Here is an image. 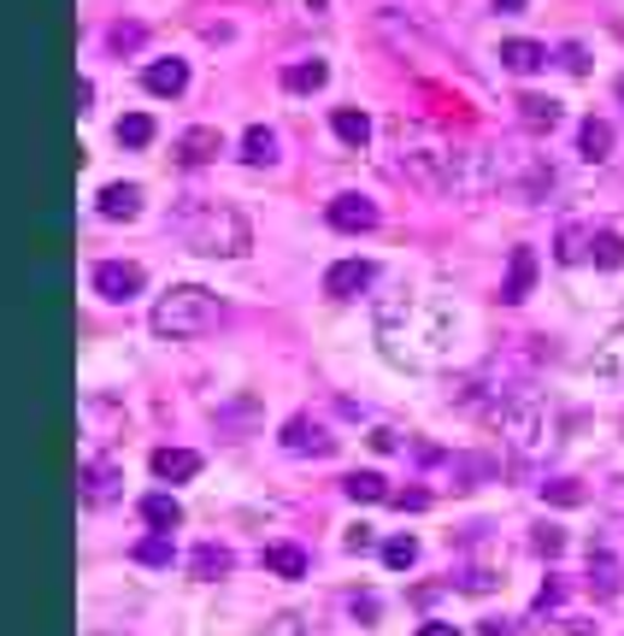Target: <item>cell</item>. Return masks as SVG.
<instances>
[{"label":"cell","mask_w":624,"mask_h":636,"mask_svg":"<svg viewBox=\"0 0 624 636\" xmlns=\"http://www.w3.org/2000/svg\"><path fill=\"white\" fill-rule=\"evenodd\" d=\"M460 330V313L437 295H395L377 307V342L406 371H430L448 359V342Z\"/></svg>","instance_id":"cell-1"},{"label":"cell","mask_w":624,"mask_h":636,"mask_svg":"<svg viewBox=\"0 0 624 636\" xmlns=\"http://www.w3.org/2000/svg\"><path fill=\"white\" fill-rule=\"evenodd\" d=\"M178 236L188 254H207V259H242L254 248V230L236 207H219V200H200V207L178 212Z\"/></svg>","instance_id":"cell-2"},{"label":"cell","mask_w":624,"mask_h":636,"mask_svg":"<svg viewBox=\"0 0 624 636\" xmlns=\"http://www.w3.org/2000/svg\"><path fill=\"white\" fill-rule=\"evenodd\" d=\"M219 295L212 289H200V283H171L166 295L154 301V337H200V330H212L219 325Z\"/></svg>","instance_id":"cell-3"},{"label":"cell","mask_w":624,"mask_h":636,"mask_svg":"<svg viewBox=\"0 0 624 636\" xmlns=\"http://www.w3.org/2000/svg\"><path fill=\"white\" fill-rule=\"evenodd\" d=\"M501 437L506 448H513V460H542L548 448H554V425H548V413H542V401L525 395V401H513V407L501 413Z\"/></svg>","instance_id":"cell-4"},{"label":"cell","mask_w":624,"mask_h":636,"mask_svg":"<svg viewBox=\"0 0 624 636\" xmlns=\"http://www.w3.org/2000/svg\"><path fill=\"white\" fill-rule=\"evenodd\" d=\"M448 171H454V148H442V142H430L425 130L401 124V178L418 183V189H442L448 195Z\"/></svg>","instance_id":"cell-5"},{"label":"cell","mask_w":624,"mask_h":636,"mask_svg":"<svg viewBox=\"0 0 624 636\" xmlns=\"http://www.w3.org/2000/svg\"><path fill=\"white\" fill-rule=\"evenodd\" d=\"M89 283H95V295H100V301H136L148 278H142L136 259H100V266L89 271Z\"/></svg>","instance_id":"cell-6"},{"label":"cell","mask_w":624,"mask_h":636,"mask_svg":"<svg viewBox=\"0 0 624 636\" xmlns=\"http://www.w3.org/2000/svg\"><path fill=\"white\" fill-rule=\"evenodd\" d=\"M77 496H83V507H107V501L124 496V472L112 466V460H89V466L77 472Z\"/></svg>","instance_id":"cell-7"},{"label":"cell","mask_w":624,"mask_h":636,"mask_svg":"<svg viewBox=\"0 0 624 636\" xmlns=\"http://www.w3.org/2000/svg\"><path fill=\"white\" fill-rule=\"evenodd\" d=\"M371 283H377V266H371V259H337V266L325 271V295H337V301L366 295Z\"/></svg>","instance_id":"cell-8"},{"label":"cell","mask_w":624,"mask_h":636,"mask_svg":"<svg viewBox=\"0 0 624 636\" xmlns=\"http://www.w3.org/2000/svg\"><path fill=\"white\" fill-rule=\"evenodd\" d=\"M330 224L347 230V236H359V230H377V207L366 195H337L330 200Z\"/></svg>","instance_id":"cell-9"},{"label":"cell","mask_w":624,"mask_h":636,"mask_svg":"<svg viewBox=\"0 0 624 636\" xmlns=\"http://www.w3.org/2000/svg\"><path fill=\"white\" fill-rule=\"evenodd\" d=\"M95 207H100V219L130 224V219L142 212V189H136V183H107V189L95 195Z\"/></svg>","instance_id":"cell-10"},{"label":"cell","mask_w":624,"mask_h":636,"mask_svg":"<svg viewBox=\"0 0 624 636\" xmlns=\"http://www.w3.org/2000/svg\"><path fill=\"white\" fill-rule=\"evenodd\" d=\"M224 154V136L212 124H195V130H183L178 136V159L183 166H207V159H219Z\"/></svg>","instance_id":"cell-11"},{"label":"cell","mask_w":624,"mask_h":636,"mask_svg":"<svg viewBox=\"0 0 624 636\" xmlns=\"http://www.w3.org/2000/svg\"><path fill=\"white\" fill-rule=\"evenodd\" d=\"M283 448H289V454H313V460H325L337 442H330L325 430L313 425V418H301V413H295V418L283 425Z\"/></svg>","instance_id":"cell-12"},{"label":"cell","mask_w":624,"mask_h":636,"mask_svg":"<svg viewBox=\"0 0 624 636\" xmlns=\"http://www.w3.org/2000/svg\"><path fill=\"white\" fill-rule=\"evenodd\" d=\"M195 472H200L195 448H154V477L159 484H188Z\"/></svg>","instance_id":"cell-13"},{"label":"cell","mask_w":624,"mask_h":636,"mask_svg":"<svg viewBox=\"0 0 624 636\" xmlns=\"http://www.w3.org/2000/svg\"><path fill=\"white\" fill-rule=\"evenodd\" d=\"M530 283H536V254H530V248H513V259H506L501 301H506V307H518V301L530 295Z\"/></svg>","instance_id":"cell-14"},{"label":"cell","mask_w":624,"mask_h":636,"mask_svg":"<svg viewBox=\"0 0 624 636\" xmlns=\"http://www.w3.org/2000/svg\"><path fill=\"white\" fill-rule=\"evenodd\" d=\"M330 83V65L325 60H295V65H283V89L289 95H318Z\"/></svg>","instance_id":"cell-15"},{"label":"cell","mask_w":624,"mask_h":636,"mask_svg":"<svg viewBox=\"0 0 624 636\" xmlns=\"http://www.w3.org/2000/svg\"><path fill=\"white\" fill-rule=\"evenodd\" d=\"M501 65L518 71V77H530V71L548 65V48L542 41H501Z\"/></svg>","instance_id":"cell-16"},{"label":"cell","mask_w":624,"mask_h":636,"mask_svg":"<svg viewBox=\"0 0 624 636\" xmlns=\"http://www.w3.org/2000/svg\"><path fill=\"white\" fill-rule=\"evenodd\" d=\"M142 518H148L154 530H178L183 525V507H178V496H166V489H154V496H142Z\"/></svg>","instance_id":"cell-17"},{"label":"cell","mask_w":624,"mask_h":636,"mask_svg":"<svg viewBox=\"0 0 624 636\" xmlns=\"http://www.w3.org/2000/svg\"><path fill=\"white\" fill-rule=\"evenodd\" d=\"M142 83H148V95H183L188 89V65L183 60H154Z\"/></svg>","instance_id":"cell-18"},{"label":"cell","mask_w":624,"mask_h":636,"mask_svg":"<svg viewBox=\"0 0 624 636\" xmlns=\"http://www.w3.org/2000/svg\"><path fill=\"white\" fill-rule=\"evenodd\" d=\"M230 566H236V560H230V548H224V542H200V548H195V560H188V572H195L200 584H212V577H224Z\"/></svg>","instance_id":"cell-19"},{"label":"cell","mask_w":624,"mask_h":636,"mask_svg":"<svg viewBox=\"0 0 624 636\" xmlns=\"http://www.w3.org/2000/svg\"><path fill=\"white\" fill-rule=\"evenodd\" d=\"M330 130H337V136L347 142V148H366L371 142V119L359 107H337V119H330Z\"/></svg>","instance_id":"cell-20"},{"label":"cell","mask_w":624,"mask_h":636,"mask_svg":"<svg viewBox=\"0 0 624 636\" xmlns=\"http://www.w3.org/2000/svg\"><path fill=\"white\" fill-rule=\"evenodd\" d=\"M577 154H584V159H607V154H613V124H607V119H584V130H577Z\"/></svg>","instance_id":"cell-21"},{"label":"cell","mask_w":624,"mask_h":636,"mask_svg":"<svg viewBox=\"0 0 624 636\" xmlns=\"http://www.w3.org/2000/svg\"><path fill=\"white\" fill-rule=\"evenodd\" d=\"M589 259L601 271H619L624 266V236H619V230H595V236H589Z\"/></svg>","instance_id":"cell-22"},{"label":"cell","mask_w":624,"mask_h":636,"mask_svg":"<svg viewBox=\"0 0 624 636\" xmlns=\"http://www.w3.org/2000/svg\"><path fill=\"white\" fill-rule=\"evenodd\" d=\"M266 572H278V577H307V554H301L295 542H271V548H266Z\"/></svg>","instance_id":"cell-23"},{"label":"cell","mask_w":624,"mask_h":636,"mask_svg":"<svg viewBox=\"0 0 624 636\" xmlns=\"http://www.w3.org/2000/svg\"><path fill=\"white\" fill-rule=\"evenodd\" d=\"M589 589L595 596H619V560L607 554V548H595L589 554Z\"/></svg>","instance_id":"cell-24"},{"label":"cell","mask_w":624,"mask_h":636,"mask_svg":"<svg viewBox=\"0 0 624 636\" xmlns=\"http://www.w3.org/2000/svg\"><path fill=\"white\" fill-rule=\"evenodd\" d=\"M242 159H248V166H271V159H278V136H271L266 124H248V136H242Z\"/></svg>","instance_id":"cell-25"},{"label":"cell","mask_w":624,"mask_h":636,"mask_svg":"<svg viewBox=\"0 0 624 636\" xmlns=\"http://www.w3.org/2000/svg\"><path fill=\"white\" fill-rule=\"evenodd\" d=\"M518 119H525L530 130H554V124H560V100H548V95H525V100H518Z\"/></svg>","instance_id":"cell-26"},{"label":"cell","mask_w":624,"mask_h":636,"mask_svg":"<svg viewBox=\"0 0 624 636\" xmlns=\"http://www.w3.org/2000/svg\"><path fill=\"white\" fill-rule=\"evenodd\" d=\"M119 142H124V148H148V142H154V119H148V112H124V119H119Z\"/></svg>","instance_id":"cell-27"},{"label":"cell","mask_w":624,"mask_h":636,"mask_svg":"<svg viewBox=\"0 0 624 636\" xmlns=\"http://www.w3.org/2000/svg\"><path fill=\"white\" fill-rule=\"evenodd\" d=\"M542 501H548V507H577V501H584V484H577V477H548Z\"/></svg>","instance_id":"cell-28"},{"label":"cell","mask_w":624,"mask_h":636,"mask_svg":"<svg viewBox=\"0 0 624 636\" xmlns=\"http://www.w3.org/2000/svg\"><path fill=\"white\" fill-rule=\"evenodd\" d=\"M347 496H354V501H389L383 472H354V477H347Z\"/></svg>","instance_id":"cell-29"},{"label":"cell","mask_w":624,"mask_h":636,"mask_svg":"<svg viewBox=\"0 0 624 636\" xmlns=\"http://www.w3.org/2000/svg\"><path fill=\"white\" fill-rule=\"evenodd\" d=\"M136 560H142V566H171V537H166V530L142 537V542H136Z\"/></svg>","instance_id":"cell-30"},{"label":"cell","mask_w":624,"mask_h":636,"mask_svg":"<svg viewBox=\"0 0 624 636\" xmlns=\"http://www.w3.org/2000/svg\"><path fill=\"white\" fill-rule=\"evenodd\" d=\"M413 560H418V542H413V537H389V542H383V566H389V572H406Z\"/></svg>","instance_id":"cell-31"},{"label":"cell","mask_w":624,"mask_h":636,"mask_svg":"<svg viewBox=\"0 0 624 636\" xmlns=\"http://www.w3.org/2000/svg\"><path fill=\"white\" fill-rule=\"evenodd\" d=\"M142 41H148V30H142V24H112V30H107V48H112V53H136Z\"/></svg>","instance_id":"cell-32"},{"label":"cell","mask_w":624,"mask_h":636,"mask_svg":"<svg viewBox=\"0 0 624 636\" xmlns=\"http://www.w3.org/2000/svg\"><path fill=\"white\" fill-rule=\"evenodd\" d=\"M589 236H595V230H577V224L560 230V259H565V266H572V259H584V242Z\"/></svg>","instance_id":"cell-33"},{"label":"cell","mask_w":624,"mask_h":636,"mask_svg":"<svg viewBox=\"0 0 624 636\" xmlns=\"http://www.w3.org/2000/svg\"><path fill=\"white\" fill-rule=\"evenodd\" d=\"M259 636H313V631H307V619H295V613H283V619H271V625H266V631H259Z\"/></svg>","instance_id":"cell-34"},{"label":"cell","mask_w":624,"mask_h":636,"mask_svg":"<svg viewBox=\"0 0 624 636\" xmlns=\"http://www.w3.org/2000/svg\"><path fill=\"white\" fill-rule=\"evenodd\" d=\"M560 65L572 71V77H584V71H589V53L577 48V41H565V48H560Z\"/></svg>","instance_id":"cell-35"},{"label":"cell","mask_w":624,"mask_h":636,"mask_svg":"<svg viewBox=\"0 0 624 636\" xmlns=\"http://www.w3.org/2000/svg\"><path fill=\"white\" fill-rule=\"evenodd\" d=\"M395 507H413V513H425L430 507V489H401V496H389Z\"/></svg>","instance_id":"cell-36"},{"label":"cell","mask_w":624,"mask_h":636,"mask_svg":"<svg viewBox=\"0 0 624 636\" xmlns=\"http://www.w3.org/2000/svg\"><path fill=\"white\" fill-rule=\"evenodd\" d=\"M536 548H542V554H548V560H554V554H560V548H565V537H560V530H554V525H542V530H536Z\"/></svg>","instance_id":"cell-37"},{"label":"cell","mask_w":624,"mask_h":636,"mask_svg":"<svg viewBox=\"0 0 624 636\" xmlns=\"http://www.w3.org/2000/svg\"><path fill=\"white\" fill-rule=\"evenodd\" d=\"M366 548H371V530H366V525L347 530V554H366Z\"/></svg>","instance_id":"cell-38"},{"label":"cell","mask_w":624,"mask_h":636,"mask_svg":"<svg viewBox=\"0 0 624 636\" xmlns=\"http://www.w3.org/2000/svg\"><path fill=\"white\" fill-rule=\"evenodd\" d=\"M418 636H460L454 625H418Z\"/></svg>","instance_id":"cell-39"},{"label":"cell","mask_w":624,"mask_h":636,"mask_svg":"<svg viewBox=\"0 0 624 636\" xmlns=\"http://www.w3.org/2000/svg\"><path fill=\"white\" fill-rule=\"evenodd\" d=\"M495 12H525V0H495Z\"/></svg>","instance_id":"cell-40"},{"label":"cell","mask_w":624,"mask_h":636,"mask_svg":"<svg viewBox=\"0 0 624 636\" xmlns=\"http://www.w3.org/2000/svg\"><path fill=\"white\" fill-rule=\"evenodd\" d=\"M619 95H624V77H619Z\"/></svg>","instance_id":"cell-41"}]
</instances>
